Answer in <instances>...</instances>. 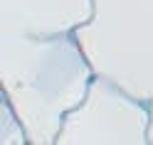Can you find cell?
<instances>
[{
	"mask_svg": "<svg viewBox=\"0 0 153 145\" xmlns=\"http://www.w3.org/2000/svg\"><path fill=\"white\" fill-rule=\"evenodd\" d=\"M94 15V0H0V35L74 32Z\"/></svg>",
	"mask_w": 153,
	"mask_h": 145,
	"instance_id": "cell-4",
	"label": "cell"
},
{
	"mask_svg": "<svg viewBox=\"0 0 153 145\" xmlns=\"http://www.w3.org/2000/svg\"><path fill=\"white\" fill-rule=\"evenodd\" d=\"M148 123L146 101L94 76L82 103L64 116L54 145H148Z\"/></svg>",
	"mask_w": 153,
	"mask_h": 145,
	"instance_id": "cell-3",
	"label": "cell"
},
{
	"mask_svg": "<svg viewBox=\"0 0 153 145\" xmlns=\"http://www.w3.org/2000/svg\"><path fill=\"white\" fill-rule=\"evenodd\" d=\"M148 108H151V123H148V145H153V101L148 103Z\"/></svg>",
	"mask_w": 153,
	"mask_h": 145,
	"instance_id": "cell-6",
	"label": "cell"
},
{
	"mask_svg": "<svg viewBox=\"0 0 153 145\" xmlns=\"http://www.w3.org/2000/svg\"><path fill=\"white\" fill-rule=\"evenodd\" d=\"M74 35L97 76L153 101V0H94Z\"/></svg>",
	"mask_w": 153,
	"mask_h": 145,
	"instance_id": "cell-2",
	"label": "cell"
},
{
	"mask_svg": "<svg viewBox=\"0 0 153 145\" xmlns=\"http://www.w3.org/2000/svg\"><path fill=\"white\" fill-rule=\"evenodd\" d=\"M94 69L74 32L0 35V86L30 145H54L64 116L79 106Z\"/></svg>",
	"mask_w": 153,
	"mask_h": 145,
	"instance_id": "cell-1",
	"label": "cell"
},
{
	"mask_svg": "<svg viewBox=\"0 0 153 145\" xmlns=\"http://www.w3.org/2000/svg\"><path fill=\"white\" fill-rule=\"evenodd\" d=\"M0 145H30L25 125L5 93L0 99Z\"/></svg>",
	"mask_w": 153,
	"mask_h": 145,
	"instance_id": "cell-5",
	"label": "cell"
}]
</instances>
